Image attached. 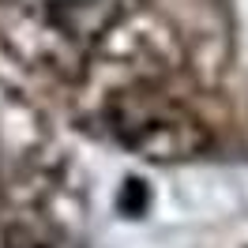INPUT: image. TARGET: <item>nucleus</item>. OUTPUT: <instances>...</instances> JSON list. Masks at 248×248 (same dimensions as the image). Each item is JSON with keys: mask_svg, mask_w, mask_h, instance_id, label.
I'll use <instances>...</instances> for the list:
<instances>
[{"mask_svg": "<svg viewBox=\"0 0 248 248\" xmlns=\"http://www.w3.org/2000/svg\"><path fill=\"white\" fill-rule=\"evenodd\" d=\"M113 16L117 0H0V38L46 68H76Z\"/></svg>", "mask_w": 248, "mask_h": 248, "instance_id": "1", "label": "nucleus"}, {"mask_svg": "<svg viewBox=\"0 0 248 248\" xmlns=\"http://www.w3.org/2000/svg\"><path fill=\"white\" fill-rule=\"evenodd\" d=\"M109 117H113V132L147 158H185L203 147V124L185 106L158 94H117Z\"/></svg>", "mask_w": 248, "mask_h": 248, "instance_id": "2", "label": "nucleus"}]
</instances>
